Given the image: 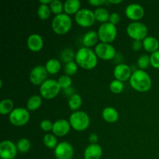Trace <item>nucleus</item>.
Listing matches in <instances>:
<instances>
[{
	"label": "nucleus",
	"instance_id": "obj_1",
	"mask_svg": "<svg viewBox=\"0 0 159 159\" xmlns=\"http://www.w3.org/2000/svg\"><path fill=\"white\" fill-rule=\"evenodd\" d=\"M75 62L79 67L85 70H92L95 68L98 63V57L91 48H81L75 54Z\"/></svg>",
	"mask_w": 159,
	"mask_h": 159
},
{
	"label": "nucleus",
	"instance_id": "obj_2",
	"mask_svg": "<svg viewBox=\"0 0 159 159\" xmlns=\"http://www.w3.org/2000/svg\"><path fill=\"white\" fill-rule=\"evenodd\" d=\"M129 82L130 86L140 93L149 91L152 85L150 75L145 71L141 69H137L133 71Z\"/></svg>",
	"mask_w": 159,
	"mask_h": 159
},
{
	"label": "nucleus",
	"instance_id": "obj_3",
	"mask_svg": "<svg viewBox=\"0 0 159 159\" xmlns=\"http://www.w3.org/2000/svg\"><path fill=\"white\" fill-rule=\"evenodd\" d=\"M72 26V20L69 15L61 13L54 17L51 22V27L53 31L58 35L68 34Z\"/></svg>",
	"mask_w": 159,
	"mask_h": 159
},
{
	"label": "nucleus",
	"instance_id": "obj_4",
	"mask_svg": "<svg viewBox=\"0 0 159 159\" xmlns=\"http://www.w3.org/2000/svg\"><path fill=\"white\" fill-rule=\"evenodd\" d=\"M69 123L76 131H84L89 127L90 118L85 112L78 110L70 115Z\"/></svg>",
	"mask_w": 159,
	"mask_h": 159
},
{
	"label": "nucleus",
	"instance_id": "obj_5",
	"mask_svg": "<svg viewBox=\"0 0 159 159\" xmlns=\"http://www.w3.org/2000/svg\"><path fill=\"white\" fill-rule=\"evenodd\" d=\"M61 87L55 79H47L40 86V96L44 99H52L59 94Z\"/></svg>",
	"mask_w": 159,
	"mask_h": 159
},
{
	"label": "nucleus",
	"instance_id": "obj_6",
	"mask_svg": "<svg viewBox=\"0 0 159 159\" xmlns=\"http://www.w3.org/2000/svg\"><path fill=\"white\" fill-rule=\"evenodd\" d=\"M97 33L102 43H110L114 41L117 36V29L115 25L107 22L99 26Z\"/></svg>",
	"mask_w": 159,
	"mask_h": 159
},
{
	"label": "nucleus",
	"instance_id": "obj_7",
	"mask_svg": "<svg viewBox=\"0 0 159 159\" xmlns=\"http://www.w3.org/2000/svg\"><path fill=\"white\" fill-rule=\"evenodd\" d=\"M30 112L23 107L15 108L9 115V120L15 127H23L30 120Z\"/></svg>",
	"mask_w": 159,
	"mask_h": 159
},
{
	"label": "nucleus",
	"instance_id": "obj_8",
	"mask_svg": "<svg viewBox=\"0 0 159 159\" xmlns=\"http://www.w3.org/2000/svg\"><path fill=\"white\" fill-rule=\"evenodd\" d=\"M127 34L134 40L143 41L148 37V27L141 22H132L127 26Z\"/></svg>",
	"mask_w": 159,
	"mask_h": 159
},
{
	"label": "nucleus",
	"instance_id": "obj_9",
	"mask_svg": "<svg viewBox=\"0 0 159 159\" xmlns=\"http://www.w3.org/2000/svg\"><path fill=\"white\" fill-rule=\"evenodd\" d=\"M76 23L82 27H90L96 21L94 12L89 9H81L75 15Z\"/></svg>",
	"mask_w": 159,
	"mask_h": 159
},
{
	"label": "nucleus",
	"instance_id": "obj_10",
	"mask_svg": "<svg viewBox=\"0 0 159 159\" xmlns=\"http://www.w3.org/2000/svg\"><path fill=\"white\" fill-rule=\"evenodd\" d=\"M98 58L102 60L110 61L114 58L116 55V51L114 47L110 43H99L95 47L94 50Z\"/></svg>",
	"mask_w": 159,
	"mask_h": 159
},
{
	"label": "nucleus",
	"instance_id": "obj_11",
	"mask_svg": "<svg viewBox=\"0 0 159 159\" xmlns=\"http://www.w3.org/2000/svg\"><path fill=\"white\" fill-rule=\"evenodd\" d=\"M48 71H47L45 66L37 65L35 66L30 71L29 75V79L33 85H41L48 77Z\"/></svg>",
	"mask_w": 159,
	"mask_h": 159
},
{
	"label": "nucleus",
	"instance_id": "obj_12",
	"mask_svg": "<svg viewBox=\"0 0 159 159\" xmlns=\"http://www.w3.org/2000/svg\"><path fill=\"white\" fill-rule=\"evenodd\" d=\"M16 144L9 140H5L0 143V158L2 159H14L16 156Z\"/></svg>",
	"mask_w": 159,
	"mask_h": 159
},
{
	"label": "nucleus",
	"instance_id": "obj_13",
	"mask_svg": "<svg viewBox=\"0 0 159 159\" xmlns=\"http://www.w3.org/2000/svg\"><path fill=\"white\" fill-rule=\"evenodd\" d=\"M74 153L72 145L67 141L58 143L54 149V155L57 159H71Z\"/></svg>",
	"mask_w": 159,
	"mask_h": 159
},
{
	"label": "nucleus",
	"instance_id": "obj_14",
	"mask_svg": "<svg viewBox=\"0 0 159 159\" xmlns=\"http://www.w3.org/2000/svg\"><path fill=\"white\" fill-rule=\"evenodd\" d=\"M126 16L133 22H139L144 16V9L141 5L138 3L129 4L125 9Z\"/></svg>",
	"mask_w": 159,
	"mask_h": 159
},
{
	"label": "nucleus",
	"instance_id": "obj_15",
	"mask_svg": "<svg viewBox=\"0 0 159 159\" xmlns=\"http://www.w3.org/2000/svg\"><path fill=\"white\" fill-rule=\"evenodd\" d=\"M132 73L131 68L124 63L118 64L113 69V76L115 79L122 82L130 80Z\"/></svg>",
	"mask_w": 159,
	"mask_h": 159
},
{
	"label": "nucleus",
	"instance_id": "obj_16",
	"mask_svg": "<svg viewBox=\"0 0 159 159\" xmlns=\"http://www.w3.org/2000/svg\"><path fill=\"white\" fill-rule=\"evenodd\" d=\"M71 127L69 121L65 119H60L53 124L52 132L56 137H64L69 133Z\"/></svg>",
	"mask_w": 159,
	"mask_h": 159
},
{
	"label": "nucleus",
	"instance_id": "obj_17",
	"mask_svg": "<svg viewBox=\"0 0 159 159\" xmlns=\"http://www.w3.org/2000/svg\"><path fill=\"white\" fill-rule=\"evenodd\" d=\"M28 48L33 52H39L43 47V40L40 35L37 34H33L30 35L26 41Z\"/></svg>",
	"mask_w": 159,
	"mask_h": 159
},
{
	"label": "nucleus",
	"instance_id": "obj_18",
	"mask_svg": "<svg viewBox=\"0 0 159 159\" xmlns=\"http://www.w3.org/2000/svg\"><path fill=\"white\" fill-rule=\"evenodd\" d=\"M102 155V147L98 144H90L84 151V159H100Z\"/></svg>",
	"mask_w": 159,
	"mask_h": 159
},
{
	"label": "nucleus",
	"instance_id": "obj_19",
	"mask_svg": "<svg viewBox=\"0 0 159 159\" xmlns=\"http://www.w3.org/2000/svg\"><path fill=\"white\" fill-rule=\"evenodd\" d=\"M99 40L98 33L94 30H90L85 34V35L82 37V43H83L84 47L90 48L95 45L96 46L98 44L97 43Z\"/></svg>",
	"mask_w": 159,
	"mask_h": 159
},
{
	"label": "nucleus",
	"instance_id": "obj_20",
	"mask_svg": "<svg viewBox=\"0 0 159 159\" xmlns=\"http://www.w3.org/2000/svg\"><path fill=\"white\" fill-rule=\"evenodd\" d=\"M142 42L143 48L147 52L152 54V53L158 51L159 41L155 37H152V36H148Z\"/></svg>",
	"mask_w": 159,
	"mask_h": 159
},
{
	"label": "nucleus",
	"instance_id": "obj_21",
	"mask_svg": "<svg viewBox=\"0 0 159 159\" xmlns=\"http://www.w3.org/2000/svg\"><path fill=\"white\" fill-rule=\"evenodd\" d=\"M102 119L107 123H115L119 119V113L113 107H108L103 109L102 112Z\"/></svg>",
	"mask_w": 159,
	"mask_h": 159
},
{
	"label": "nucleus",
	"instance_id": "obj_22",
	"mask_svg": "<svg viewBox=\"0 0 159 159\" xmlns=\"http://www.w3.org/2000/svg\"><path fill=\"white\" fill-rule=\"evenodd\" d=\"M81 8V2L79 0H67L64 3V11L68 15H75Z\"/></svg>",
	"mask_w": 159,
	"mask_h": 159
},
{
	"label": "nucleus",
	"instance_id": "obj_23",
	"mask_svg": "<svg viewBox=\"0 0 159 159\" xmlns=\"http://www.w3.org/2000/svg\"><path fill=\"white\" fill-rule=\"evenodd\" d=\"M45 68H46L48 74L55 75L60 71L61 68V64L60 61L57 59L51 58L46 62Z\"/></svg>",
	"mask_w": 159,
	"mask_h": 159
},
{
	"label": "nucleus",
	"instance_id": "obj_24",
	"mask_svg": "<svg viewBox=\"0 0 159 159\" xmlns=\"http://www.w3.org/2000/svg\"><path fill=\"white\" fill-rule=\"evenodd\" d=\"M42 104V97L38 95H34L29 98L26 102V109L29 111L38 110Z\"/></svg>",
	"mask_w": 159,
	"mask_h": 159
},
{
	"label": "nucleus",
	"instance_id": "obj_25",
	"mask_svg": "<svg viewBox=\"0 0 159 159\" xmlns=\"http://www.w3.org/2000/svg\"><path fill=\"white\" fill-rule=\"evenodd\" d=\"M94 15L96 21L102 23H107L110 20V14L109 13L108 10L103 7H98L94 11Z\"/></svg>",
	"mask_w": 159,
	"mask_h": 159
},
{
	"label": "nucleus",
	"instance_id": "obj_26",
	"mask_svg": "<svg viewBox=\"0 0 159 159\" xmlns=\"http://www.w3.org/2000/svg\"><path fill=\"white\" fill-rule=\"evenodd\" d=\"M68 107H69L70 110H72V111L75 112L78 111L79 110L81 107H82V99L81 97V96L77 93H75L73 96H71V97H69L68 101Z\"/></svg>",
	"mask_w": 159,
	"mask_h": 159
},
{
	"label": "nucleus",
	"instance_id": "obj_27",
	"mask_svg": "<svg viewBox=\"0 0 159 159\" xmlns=\"http://www.w3.org/2000/svg\"><path fill=\"white\" fill-rule=\"evenodd\" d=\"M14 103L12 100L9 99H5L0 102V114L7 115L10 114L11 112L14 110Z\"/></svg>",
	"mask_w": 159,
	"mask_h": 159
},
{
	"label": "nucleus",
	"instance_id": "obj_28",
	"mask_svg": "<svg viewBox=\"0 0 159 159\" xmlns=\"http://www.w3.org/2000/svg\"><path fill=\"white\" fill-rule=\"evenodd\" d=\"M43 141L44 145L49 149H55V148L58 144L57 138L54 134H46L43 136Z\"/></svg>",
	"mask_w": 159,
	"mask_h": 159
},
{
	"label": "nucleus",
	"instance_id": "obj_29",
	"mask_svg": "<svg viewBox=\"0 0 159 159\" xmlns=\"http://www.w3.org/2000/svg\"><path fill=\"white\" fill-rule=\"evenodd\" d=\"M60 58L61 61L64 63H69V62L73 61L74 59H75V54L70 48H65L61 52Z\"/></svg>",
	"mask_w": 159,
	"mask_h": 159
},
{
	"label": "nucleus",
	"instance_id": "obj_30",
	"mask_svg": "<svg viewBox=\"0 0 159 159\" xmlns=\"http://www.w3.org/2000/svg\"><path fill=\"white\" fill-rule=\"evenodd\" d=\"M51 9L48 5L40 4L37 9V16L41 20H47L51 16Z\"/></svg>",
	"mask_w": 159,
	"mask_h": 159
},
{
	"label": "nucleus",
	"instance_id": "obj_31",
	"mask_svg": "<svg viewBox=\"0 0 159 159\" xmlns=\"http://www.w3.org/2000/svg\"><path fill=\"white\" fill-rule=\"evenodd\" d=\"M17 150L21 153H26L29 152L31 147V143L27 138H21L17 141Z\"/></svg>",
	"mask_w": 159,
	"mask_h": 159
},
{
	"label": "nucleus",
	"instance_id": "obj_32",
	"mask_svg": "<svg viewBox=\"0 0 159 159\" xmlns=\"http://www.w3.org/2000/svg\"><path fill=\"white\" fill-rule=\"evenodd\" d=\"M49 6L51 12L55 14V16L63 13L62 12L64 11V3L60 0H52Z\"/></svg>",
	"mask_w": 159,
	"mask_h": 159
},
{
	"label": "nucleus",
	"instance_id": "obj_33",
	"mask_svg": "<svg viewBox=\"0 0 159 159\" xmlns=\"http://www.w3.org/2000/svg\"><path fill=\"white\" fill-rule=\"evenodd\" d=\"M137 65L139 69L141 70H146L148 68V67L151 65V61H150V56L147 55V54H142L140 56L137 61Z\"/></svg>",
	"mask_w": 159,
	"mask_h": 159
},
{
	"label": "nucleus",
	"instance_id": "obj_34",
	"mask_svg": "<svg viewBox=\"0 0 159 159\" xmlns=\"http://www.w3.org/2000/svg\"><path fill=\"white\" fill-rule=\"evenodd\" d=\"M124 82L118 81L116 79L112 81L110 84V89L114 94H120L124 91Z\"/></svg>",
	"mask_w": 159,
	"mask_h": 159
},
{
	"label": "nucleus",
	"instance_id": "obj_35",
	"mask_svg": "<svg viewBox=\"0 0 159 159\" xmlns=\"http://www.w3.org/2000/svg\"><path fill=\"white\" fill-rule=\"evenodd\" d=\"M78 66H79V65H78L77 63H76L75 61H74L69 62V63L65 64V68H64L65 75L70 76V77L72 75H75L78 71Z\"/></svg>",
	"mask_w": 159,
	"mask_h": 159
},
{
	"label": "nucleus",
	"instance_id": "obj_36",
	"mask_svg": "<svg viewBox=\"0 0 159 159\" xmlns=\"http://www.w3.org/2000/svg\"><path fill=\"white\" fill-rule=\"evenodd\" d=\"M57 81L58 82L59 85H60L61 89H68L69 87H71V83H72L71 77L67 75H64L60 76Z\"/></svg>",
	"mask_w": 159,
	"mask_h": 159
},
{
	"label": "nucleus",
	"instance_id": "obj_37",
	"mask_svg": "<svg viewBox=\"0 0 159 159\" xmlns=\"http://www.w3.org/2000/svg\"><path fill=\"white\" fill-rule=\"evenodd\" d=\"M150 61L151 65L153 68H156V69H159V50L151 54Z\"/></svg>",
	"mask_w": 159,
	"mask_h": 159
},
{
	"label": "nucleus",
	"instance_id": "obj_38",
	"mask_svg": "<svg viewBox=\"0 0 159 159\" xmlns=\"http://www.w3.org/2000/svg\"><path fill=\"white\" fill-rule=\"evenodd\" d=\"M40 129L44 132H49L50 130H52L53 128V124L51 121L49 120H43L40 122Z\"/></svg>",
	"mask_w": 159,
	"mask_h": 159
},
{
	"label": "nucleus",
	"instance_id": "obj_39",
	"mask_svg": "<svg viewBox=\"0 0 159 159\" xmlns=\"http://www.w3.org/2000/svg\"><path fill=\"white\" fill-rule=\"evenodd\" d=\"M120 20V16L117 13V12H113V13L110 14V20H109V22L112 24L115 25L116 26Z\"/></svg>",
	"mask_w": 159,
	"mask_h": 159
},
{
	"label": "nucleus",
	"instance_id": "obj_40",
	"mask_svg": "<svg viewBox=\"0 0 159 159\" xmlns=\"http://www.w3.org/2000/svg\"><path fill=\"white\" fill-rule=\"evenodd\" d=\"M131 48L134 51H139L143 48V42L141 40H134Z\"/></svg>",
	"mask_w": 159,
	"mask_h": 159
},
{
	"label": "nucleus",
	"instance_id": "obj_41",
	"mask_svg": "<svg viewBox=\"0 0 159 159\" xmlns=\"http://www.w3.org/2000/svg\"><path fill=\"white\" fill-rule=\"evenodd\" d=\"M106 2H107L106 0H89V3L93 6H100L101 5L105 4Z\"/></svg>",
	"mask_w": 159,
	"mask_h": 159
},
{
	"label": "nucleus",
	"instance_id": "obj_42",
	"mask_svg": "<svg viewBox=\"0 0 159 159\" xmlns=\"http://www.w3.org/2000/svg\"><path fill=\"white\" fill-rule=\"evenodd\" d=\"M89 140L91 144H97L98 141H99V137L96 133H93L89 137Z\"/></svg>",
	"mask_w": 159,
	"mask_h": 159
},
{
	"label": "nucleus",
	"instance_id": "obj_43",
	"mask_svg": "<svg viewBox=\"0 0 159 159\" xmlns=\"http://www.w3.org/2000/svg\"><path fill=\"white\" fill-rule=\"evenodd\" d=\"M64 93H65V96L71 97V96H73V95L75 94V90H74V89L71 86V87H69V88L64 89Z\"/></svg>",
	"mask_w": 159,
	"mask_h": 159
},
{
	"label": "nucleus",
	"instance_id": "obj_44",
	"mask_svg": "<svg viewBox=\"0 0 159 159\" xmlns=\"http://www.w3.org/2000/svg\"><path fill=\"white\" fill-rule=\"evenodd\" d=\"M51 0H40V4H43V5H48V4H51Z\"/></svg>",
	"mask_w": 159,
	"mask_h": 159
},
{
	"label": "nucleus",
	"instance_id": "obj_45",
	"mask_svg": "<svg viewBox=\"0 0 159 159\" xmlns=\"http://www.w3.org/2000/svg\"><path fill=\"white\" fill-rule=\"evenodd\" d=\"M108 2L109 3H111V4H119V3L122 2V0H116V1H113V0H109Z\"/></svg>",
	"mask_w": 159,
	"mask_h": 159
}]
</instances>
